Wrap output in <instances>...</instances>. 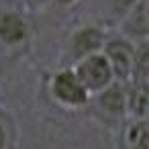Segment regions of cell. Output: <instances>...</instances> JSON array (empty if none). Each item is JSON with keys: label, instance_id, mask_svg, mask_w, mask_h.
<instances>
[{"label": "cell", "instance_id": "cell-7", "mask_svg": "<svg viewBox=\"0 0 149 149\" xmlns=\"http://www.w3.org/2000/svg\"><path fill=\"white\" fill-rule=\"evenodd\" d=\"M116 149H149V123L127 118L116 129Z\"/></svg>", "mask_w": 149, "mask_h": 149}, {"label": "cell", "instance_id": "cell-9", "mask_svg": "<svg viewBox=\"0 0 149 149\" xmlns=\"http://www.w3.org/2000/svg\"><path fill=\"white\" fill-rule=\"evenodd\" d=\"M23 4L29 8V10H41L49 4V0H23Z\"/></svg>", "mask_w": 149, "mask_h": 149}, {"label": "cell", "instance_id": "cell-6", "mask_svg": "<svg viewBox=\"0 0 149 149\" xmlns=\"http://www.w3.org/2000/svg\"><path fill=\"white\" fill-rule=\"evenodd\" d=\"M29 39L27 19L13 8H0V43L4 47H21Z\"/></svg>", "mask_w": 149, "mask_h": 149}, {"label": "cell", "instance_id": "cell-5", "mask_svg": "<svg viewBox=\"0 0 149 149\" xmlns=\"http://www.w3.org/2000/svg\"><path fill=\"white\" fill-rule=\"evenodd\" d=\"M106 31L98 25H84L80 29H76L70 39H68V59L76 65L80 59L88 57V55H94V53H100L102 47H104V41H106Z\"/></svg>", "mask_w": 149, "mask_h": 149}, {"label": "cell", "instance_id": "cell-1", "mask_svg": "<svg viewBox=\"0 0 149 149\" xmlns=\"http://www.w3.org/2000/svg\"><path fill=\"white\" fill-rule=\"evenodd\" d=\"M88 106H92V112L102 125L118 129L129 118V82L114 80L102 92L90 96Z\"/></svg>", "mask_w": 149, "mask_h": 149}, {"label": "cell", "instance_id": "cell-2", "mask_svg": "<svg viewBox=\"0 0 149 149\" xmlns=\"http://www.w3.org/2000/svg\"><path fill=\"white\" fill-rule=\"evenodd\" d=\"M104 57L108 59L114 80L118 82H131L135 76V61H137V41L127 37L125 33H108L104 47H102Z\"/></svg>", "mask_w": 149, "mask_h": 149}, {"label": "cell", "instance_id": "cell-10", "mask_svg": "<svg viewBox=\"0 0 149 149\" xmlns=\"http://www.w3.org/2000/svg\"><path fill=\"white\" fill-rule=\"evenodd\" d=\"M53 2H55L57 6H72V4L78 2V0H53Z\"/></svg>", "mask_w": 149, "mask_h": 149}, {"label": "cell", "instance_id": "cell-3", "mask_svg": "<svg viewBox=\"0 0 149 149\" xmlns=\"http://www.w3.org/2000/svg\"><path fill=\"white\" fill-rule=\"evenodd\" d=\"M49 96L61 108H70V110L84 108L90 102L88 90L82 86V82L78 80V76H76V72L72 68H61L51 76V80H49Z\"/></svg>", "mask_w": 149, "mask_h": 149}, {"label": "cell", "instance_id": "cell-4", "mask_svg": "<svg viewBox=\"0 0 149 149\" xmlns=\"http://www.w3.org/2000/svg\"><path fill=\"white\" fill-rule=\"evenodd\" d=\"M72 70L76 72L78 80L82 82V86L88 90L90 96L102 92L106 86L114 82V72L102 51L80 59L76 65H72Z\"/></svg>", "mask_w": 149, "mask_h": 149}, {"label": "cell", "instance_id": "cell-8", "mask_svg": "<svg viewBox=\"0 0 149 149\" xmlns=\"http://www.w3.org/2000/svg\"><path fill=\"white\" fill-rule=\"evenodd\" d=\"M10 145V135H8V129L6 125L0 120V149H8Z\"/></svg>", "mask_w": 149, "mask_h": 149}]
</instances>
